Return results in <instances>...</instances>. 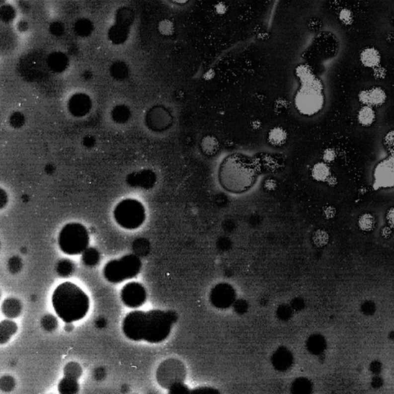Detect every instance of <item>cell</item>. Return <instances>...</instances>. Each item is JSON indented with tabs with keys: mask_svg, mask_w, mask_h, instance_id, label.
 <instances>
[{
	"mask_svg": "<svg viewBox=\"0 0 394 394\" xmlns=\"http://www.w3.org/2000/svg\"><path fill=\"white\" fill-rule=\"evenodd\" d=\"M17 324L14 321L5 319L0 324V341L1 344L7 343L17 330Z\"/></svg>",
	"mask_w": 394,
	"mask_h": 394,
	"instance_id": "cell-12",
	"label": "cell"
},
{
	"mask_svg": "<svg viewBox=\"0 0 394 394\" xmlns=\"http://www.w3.org/2000/svg\"><path fill=\"white\" fill-rule=\"evenodd\" d=\"M2 311L7 317H17L22 311L20 301L14 298L6 299L2 304Z\"/></svg>",
	"mask_w": 394,
	"mask_h": 394,
	"instance_id": "cell-11",
	"label": "cell"
},
{
	"mask_svg": "<svg viewBox=\"0 0 394 394\" xmlns=\"http://www.w3.org/2000/svg\"><path fill=\"white\" fill-rule=\"evenodd\" d=\"M82 261L87 266H96L99 261V252L92 248L85 249L82 254Z\"/></svg>",
	"mask_w": 394,
	"mask_h": 394,
	"instance_id": "cell-15",
	"label": "cell"
},
{
	"mask_svg": "<svg viewBox=\"0 0 394 394\" xmlns=\"http://www.w3.org/2000/svg\"><path fill=\"white\" fill-rule=\"evenodd\" d=\"M384 141H385L386 147H388V150H389L390 152L394 154V131L390 132L389 134H388L385 137Z\"/></svg>",
	"mask_w": 394,
	"mask_h": 394,
	"instance_id": "cell-23",
	"label": "cell"
},
{
	"mask_svg": "<svg viewBox=\"0 0 394 394\" xmlns=\"http://www.w3.org/2000/svg\"><path fill=\"white\" fill-rule=\"evenodd\" d=\"M73 265L74 264L71 262L67 260V259L61 260L59 263L58 266H57V273L61 277H69L73 273V270H74V266Z\"/></svg>",
	"mask_w": 394,
	"mask_h": 394,
	"instance_id": "cell-18",
	"label": "cell"
},
{
	"mask_svg": "<svg viewBox=\"0 0 394 394\" xmlns=\"http://www.w3.org/2000/svg\"><path fill=\"white\" fill-rule=\"evenodd\" d=\"M314 173L317 179H324L329 175V169L326 167V165L320 164V165H316V168L314 169Z\"/></svg>",
	"mask_w": 394,
	"mask_h": 394,
	"instance_id": "cell-20",
	"label": "cell"
},
{
	"mask_svg": "<svg viewBox=\"0 0 394 394\" xmlns=\"http://www.w3.org/2000/svg\"><path fill=\"white\" fill-rule=\"evenodd\" d=\"M121 299L123 304L130 308H138L145 304L147 292L141 283L132 282L122 289Z\"/></svg>",
	"mask_w": 394,
	"mask_h": 394,
	"instance_id": "cell-8",
	"label": "cell"
},
{
	"mask_svg": "<svg viewBox=\"0 0 394 394\" xmlns=\"http://www.w3.org/2000/svg\"><path fill=\"white\" fill-rule=\"evenodd\" d=\"M375 118V112L371 106H364L359 111L358 120L363 126H370L374 123Z\"/></svg>",
	"mask_w": 394,
	"mask_h": 394,
	"instance_id": "cell-14",
	"label": "cell"
},
{
	"mask_svg": "<svg viewBox=\"0 0 394 394\" xmlns=\"http://www.w3.org/2000/svg\"><path fill=\"white\" fill-rule=\"evenodd\" d=\"M219 179L223 187L228 191L242 193L256 182V168L248 157L234 154L226 158L221 164Z\"/></svg>",
	"mask_w": 394,
	"mask_h": 394,
	"instance_id": "cell-3",
	"label": "cell"
},
{
	"mask_svg": "<svg viewBox=\"0 0 394 394\" xmlns=\"http://www.w3.org/2000/svg\"><path fill=\"white\" fill-rule=\"evenodd\" d=\"M358 225L362 231H372L375 226V219L370 214H363L359 218Z\"/></svg>",
	"mask_w": 394,
	"mask_h": 394,
	"instance_id": "cell-17",
	"label": "cell"
},
{
	"mask_svg": "<svg viewBox=\"0 0 394 394\" xmlns=\"http://www.w3.org/2000/svg\"><path fill=\"white\" fill-rule=\"evenodd\" d=\"M89 238L85 227L80 224H69L62 230L59 237L61 250L68 255H78L87 249Z\"/></svg>",
	"mask_w": 394,
	"mask_h": 394,
	"instance_id": "cell-5",
	"label": "cell"
},
{
	"mask_svg": "<svg viewBox=\"0 0 394 394\" xmlns=\"http://www.w3.org/2000/svg\"><path fill=\"white\" fill-rule=\"evenodd\" d=\"M141 268V260L138 256L127 255L106 263L103 269V275L110 283H119L137 277Z\"/></svg>",
	"mask_w": 394,
	"mask_h": 394,
	"instance_id": "cell-4",
	"label": "cell"
},
{
	"mask_svg": "<svg viewBox=\"0 0 394 394\" xmlns=\"http://www.w3.org/2000/svg\"><path fill=\"white\" fill-rule=\"evenodd\" d=\"M323 99L317 89H303L297 96V103L303 113L313 114L322 107Z\"/></svg>",
	"mask_w": 394,
	"mask_h": 394,
	"instance_id": "cell-7",
	"label": "cell"
},
{
	"mask_svg": "<svg viewBox=\"0 0 394 394\" xmlns=\"http://www.w3.org/2000/svg\"><path fill=\"white\" fill-rule=\"evenodd\" d=\"M387 220L391 227L394 228V207H392L388 210V214H387Z\"/></svg>",
	"mask_w": 394,
	"mask_h": 394,
	"instance_id": "cell-24",
	"label": "cell"
},
{
	"mask_svg": "<svg viewBox=\"0 0 394 394\" xmlns=\"http://www.w3.org/2000/svg\"><path fill=\"white\" fill-rule=\"evenodd\" d=\"M184 376L183 365L177 360H166L157 370V381L162 387L167 389L178 383H183Z\"/></svg>",
	"mask_w": 394,
	"mask_h": 394,
	"instance_id": "cell-6",
	"label": "cell"
},
{
	"mask_svg": "<svg viewBox=\"0 0 394 394\" xmlns=\"http://www.w3.org/2000/svg\"><path fill=\"white\" fill-rule=\"evenodd\" d=\"M385 99V93L381 89H374L370 92H363L360 96V100L362 102L371 106H380L384 103Z\"/></svg>",
	"mask_w": 394,
	"mask_h": 394,
	"instance_id": "cell-10",
	"label": "cell"
},
{
	"mask_svg": "<svg viewBox=\"0 0 394 394\" xmlns=\"http://www.w3.org/2000/svg\"><path fill=\"white\" fill-rule=\"evenodd\" d=\"M79 386L77 380L70 377H64L59 384V392L61 394H76L78 392Z\"/></svg>",
	"mask_w": 394,
	"mask_h": 394,
	"instance_id": "cell-13",
	"label": "cell"
},
{
	"mask_svg": "<svg viewBox=\"0 0 394 394\" xmlns=\"http://www.w3.org/2000/svg\"><path fill=\"white\" fill-rule=\"evenodd\" d=\"M228 9H229L228 5L226 2H222V1L217 2L214 5V11L219 15H225L228 12Z\"/></svg>",
	"mask_w": 394,
	"mask_h": 394,
	"instance_id": "cell-21",
	"label": "cell"
},
{
	"mask_svg": "<svg viewBox=\"0 0 394 394\" xmlns=\"http://www.w3.org/2000/svg\"><path fill=\"white\" fill-rule=\"evenodd\" d=\"M391 230H390L388 227H385V228L384 229V231H383V234H384V236H387L388 234L389 235V234H391Z\"/></svg>",
	"mask_w": 394,
	"mask_h": 394,
	"instance_id": "cell-25",
	"label": "cell"
},
{
	"mask_svg": "<svg viewBox=\"0 0 394 394\" xmlns=\"http://www.w3.org/2000/svg\"><path fill=\"white\" fill-rule=\"evenodd\" d=\"M82 375V368L77 363H69L64 368V377L78 380Z\"/></svg>",
	"mask_w": 394,
	"mask_h": 394,
	"instance_id": "cell-16",
	"label": "cell"
},
{
	"mask_svg": "<svg viewBox=\"0 0 394 394\" xmlns=\"http://www.w3.org/2000/svg\"><path fill=\"white\" fill-rule=\"evenodd\" d=\"M42 326L46 330L52 331L57 327L58 322L57 319L52 315H46L42 319Z\"/></svg>",
	"mask_w": 394,
	"mask_h": 394,
	"instance_id": "cell-19",
	"label": "cell"
},
{
	"mask_svg": "<svg viewBox=\"0 0 394 394\" xmlns=\"http://www.w3.org/2000/svg\"><path fill=\"white\" fill-rule=\"evenodd\" d=\"M374 177L377 187L390 188L394 186V156L377 165Z\"/></svg>",
	"mask_w": 394,
	"mask_h": 394,
	"instance_id": "cell-9",
	"label": "cell"
},
{
	"mask_svg": "<svg viewBox=\"0 0 394 394\" xmlns=\"http://www.w3.org/2000/svg\"><path fill=\"white\" fill-rule=\"evenodd\" d=\"M52 303L59 317L67 323L80 320L89 309V297L71 282L61 283L56 288Z\"/></svg>",
	"mask_w": 394,
	"mask_h": 394,
	"instance_id": "cell-2",
	"label": "cell"
},
{
	"mask_svg": "<svg viewBox=\"0 0 394 394\" xmlns=\"http://www.w3.org/2000/svg\"><path fill=\"white\" fill-rule=\"evenodd\" d=\"M175 321L176 315L171 312L159 310L132 311L123 319V333L134 341L159 343L168 337Z\"/></svg>",
	"mask_w": 394,
	"mask_h": 394,
	"instance_id": "cell-1",
	"label": "cell"
},
{
	"mask_svg": "<svg viewBox=\"0 0 394 394\" xmlns=\"http://www.w3.org/2000/svg\"><path fill=\"white\" fill-rule=\"evenodd\" d=\"M14 387V381L12 377H4L1 379V388L3 391H10Z\"/></svg>",
	"mask_w": 394,
	"mask_h": 394,
	"instance_id": "cell-22",
	"label": "cell"
}]
</instances>
